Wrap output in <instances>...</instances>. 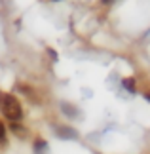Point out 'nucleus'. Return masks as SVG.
Instances as JSON below:
<instances>
[{
  "label": "nucleus",
  "instance_id": "f257e3e1",
  "mask_svg": "<svg viewBox=\"0 0 150 154\" xmlns=\"http://www.w3.org/2000/svg\"><path fill=\"white\" fill-rule=\"evenodd\" d=\"M0 109L11 122L21 120V116H23V109H21L19 101L15 97L8 95V93H0Z\"/></svg>",
  "mask_w": 150,
  "mask_h": 154
},
{
  "label": "nucleus",
  "instance_id": "f03ea898",
  "mask_svg": "<svg viewBox=\"0 0 150 154\" xmlns=\"http://www.w3.org/2000/svg\"><path fill=\"white\" fill-rule=\"evenodd\" d=\"M55 131H57L59 137H65V139H72V137H76V135H78L74 129H69V128H57Z\"/></svg>",
  "mask_w": 150,
  "mask_h": 154
},
{
  "label": "nucleus",
  "instance_id": "7ed1b4c3",
  "mask_svg": "<svg viewBox=\"0 0 150 154\" xmlns=\"http://www.w3.org/2000/svg\"><path fill=\"white\" fill-rule=\"evenodd\" d=\"M10 128H11V131H14L17 137H25L27 135V129H23V126H19V124H15V122H11Z\"/></svg>",
  "mask_w": 150,
  "mask_h": 154
},
{
  "label": "nucleus",
  "instance_id": "20e7f679",
  "mask_svg": "<svg viewBox=\"0 0 150 154\" xmlns=\"http://www.w3.org/2000/svg\"><path fill=\"white\" fill-rule=\"evenodd\" d=\"M47 149V145H46V141H42V139H38L36 143H34V150H36V154H40L42 150H46Z\"/></svg>",
  "mask_w": 150,
  "mask_h": 154
},
{
  "label": "nucleus",
  "instance_id": "39448f33",
  "mask_svg": "<svg viewBox=\"0 0 150 154\" xmlns=\"http://www.w3.org/2000/svg\"><path fill=\"white\" fill-rule=\"evenodd\" d=\"M124 88H125L127 91H135V80H133V78H125V80H124Z\"/></svg>",
  "mask_w": 150,
  "mask_h": 154
},
{
  "label": "nucleus",
  "instance_id": "423d86ee",
  "mask_svg": "<svg viewBox=\"0 0 150 154\" xmlns=\"http://www.w3.org/2000/svg\"><path fill=\"white\" fill-rule=\"evenodd\" d=\"M0 141H6V128L2 122H0Z\"/></svg>",
  "mask_w": 150,
  "mask_h": 154
},
{
  "label": "nucleus",
  "instance_id": "0eeeda50",
  "mask_svg": "<svg viewBox=\"0 0 150 154\" xmlns=\"http://www.w3.org/2000/svg\"><path fill=\"white\" fill-rule=\"evenodd\" d=\"M103 2H105V4H110V2H114V0H103Z\"/></svg>",
  "mask_w": 150,
  "mask_h": 154
},
{
  "label": "nucleus",
  "instance_id": "6e6552de",
  "mask_svg": "<svg viewBox=\"0 0 150 154\" xmlns=\"http://www.w3.org/2000/svg\"><path fill=\"white\" fill-rule=\"evenodd\" d=\"M145 97H146V101H150V93H146V95H145Z\"/></svg>",
  "mask_w": 150,
  "mask_h": 154
}]
</instances>
